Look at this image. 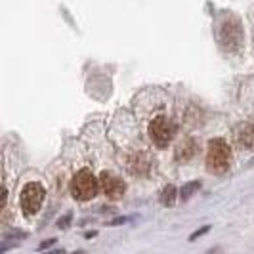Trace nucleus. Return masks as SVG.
Wrapping results in <instances>:
<instances>
[{
    "label": "nucleus",
    "instance_id": "nucleus-1",
    "mask_svg": "<svg viewBox=\"0 0 254 254\" xmlns=\"http://www.w3.org/2000/svg\"><path fill=\"white\" fill-rule=\"evenodd\" d=\"M100 180L96 178L88 168H82L75 174V178L71 182V193L76 201H90L98 195L100 190Z\"/></svg>",
    "mask_w": 254,
    "mask_h": 254
},
{
    "label": "nucleus",
    "instance_id": "nucleus-2",
    "mask_svg": "<svg viewBox=\"0 0 254 254\" xmlns=\"http://www.w3.org/2000/svg\"><path fill=\"white\" fill-rule=\"evenodd\" d=\"M229 166V145L224 140H212L206 151V168L214 174L226 172Z\"/></svg>",
    "mask_w": 254,
    "mask_h": 254
},
{
    "label": "nucleus",
    "instance_id": "nucleus-3",
    "mask_svg": "<svg viewBox=\"0 0 254 254\" xmlns=\"http://www.w3.org/2000/svg\"><path fill=\"white\" fill-rule=\"evenodd\" d=\"M174 132H176L174 123L168 117H165V115L155 117L149 123V136H151L153 143L157 147H166L172 141V138H174Z\"/></svg>",
    "mask_w": 254,
    "mask_h": 254
},
{
    "label": "nucleus",
    "instance_id": "nucleus-4",
    "mask_svg": "<svg viewBox=\"0 0 254 254\" xmlns=\"http://www.w3.org/2000/svg\"><path fill=\"white\" fill-rule=\"evenodd\" d=\"M44 188L38 184V182H31L27 184L23 191H21V208H23V214L25 216H35L40 206H42V201H44Z\"/></svg>",
    "mask_w": 254,
    "mask_h": 254
},
{
    "label": "nucleus",
    "instance_id": "nucleus-5",
    "mask_svg": "<svg viewBox=\"0 0 254 254\" xmlns=\"http://www.w3.org/2000/svg\"><path fill=\"white\" fill-rule=\"evenodd\" d=\"M100 184H102L103 193L109 197V199H121L125 195V182L121 178L113 176L111 172H102L100 176Z\"/></svg>",
    "mask_w": 254,
    "mask_h": 254
},
{
    "label": "nucleus",
    "instance_id": "nucleus-6",
    "mask_svg": "<svg viewBox=\"0 0 254 254\" xmlns=\"http://www.w3.org/2000/svg\"><path fill=\"white\" fill-rule=\"evenodd\" d=\"M195 149H197V145H195V141L193 140H186L180 143V147L176 149V161H190L191 157L195 155Z\"/></svg>",
    "mask_w": 254,
    "mask_h": 254
},
{
    "label": "nucleus",
    "instance_id": "nucleus-7",
    "mask_svg": "<svg viewBox=\"0 0 254 254\" xmlns=\"http://www.w3.org/2000/svg\"><path fill=\"white\" fill-rule=\"evenodd\" d=\"M159 201H161L163 206H172V204L176 203V188L174 186H166L165 190L161 191Z\"/></svg>",
    "mask_w": 254,
    "mask_h": 254
},
{
    "label": "nucleus",
    "instance_id": "nucleus-8",
    "mask_svg": "<svg viewBox=\"0 0 254 254\" xmlns=\"http://www.w3.org/2000/svg\"><path fill=\"white\" fill-rule=\"evenodd\" d=\"M199 188H201L199 180L188 182V184H184V188L180 190V197H182L184 201H188V199H191V195H195V191H199Z\"/></svg>",
    "mask_w": 254,
    "mask_h": 254
},
{
    "label": "nucleus",
    "instance_id": "nucleus-9",
    "mask_svg": "<svg viewBox=\"0 0 254 254\" xmlns=\"http://www.w3.org/2000/svg\"><path fill=\"white\" fill-rule=\"evenodd\" d=\"M239 141L243 145H253L254 143V127H247L243 130V134H239Z\"/></svg>",
    "mask_w": 254,
    "mask_h": 254
},
{
    "label": "nucleus",
    "instance_id": "nucleus-10",
    "mask_svg": "<svg viewBox=\"0 0 254 254\" xmlns=\"http://www.w3.org/2000/svg\"><path fill=\"white\" fill-rule=\"evenodd\" d=\"M210 231V226H203L201 229H197V231H193L190 235V241H195V239H199V237H203L204 233H208Z\"/></svg>",
    "mask_w": 254,
    "mask_h": 254
},
{
    "label": "nucleus",
    "instance_id": "nucleus-11",
    "mask_svg": "<svg viewBox=\"0 0 254 254\" xmlns=\"http://www.w3.org/2000/svg\"><path fill=\"white\" fill-rule=\"evenodd\" d=\"M71 214H65L64 218H60V222H58V226L62 229H65V228H69V224H71Z\"/></svg>",
    "mask_w": 254,
    "mask_h": 254
},
{
    "label": "nucleus",
    "instance_id": "nucleus-12",
    "mask_svg": "<svg viewBox=\"0 0 254 254\" xmlns=\"http://www.w3.org/2000/svg\"><path fill=\"white\" fill-rule=\"evenodd\" d=\"M58 241V239H48V241H44L42 243V245H40V247H38V249H40V251H44V249H48V247H52V245H54V243Z\"/></svg>",
    "mask_w": 254,
    "mask_h": 254
},
{
    "label": "nucleus",
    "instance_id": "nucleus-13",
    "mask_svg": "<svg viewBox=\"0 0 254 254\" xmlns=\"http://www.w3.org/2000/svg\"><path fill=\"white\" fill-rule=\"evenodd\" d=\"M128 222V218H117V220H113V222H111V224H109V226H119V224H127Z\"/></svg>",
    "mask_w": 254,
    "mask_h": 254
}]
</instances>
